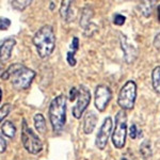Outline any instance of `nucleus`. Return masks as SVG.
I'll return each instance as SVG.
<instances>
[{
	"mask_svg": "<svg viewBox=\"0 0 160 160\" xmlns=\"http://www.w3.org/2000/svg\"><path fill=\"white\" fill-rule=\"evenodd\" d=\"M1 131L2 135L7 136L10 139H13L15 137V132H16V127H15L14 124L11 121H6V122H2Z\"/></svg>",
	"mask_w": 160,
	"mask_h": 160,
	"instance_id": "obj_15",
	"label": "nucleus"
},
{
	"mask_svg": "<svg viewBox=\"0 0 160 160\" xmlns=\"http://www.w3.org/2000/svg\"><path fill=\"white\" fill-rule=\"evenodd\" d=\"M121 45H122V49L124 50V53H125V60L127 63H131L133 60L136 59V49L132 47L131 45H129L126 40V38L123 35H121Z\"/></svg>",
	"mask_w": 160,
	"mask_h": 160,
	"instance_id": "obj_12",
	"label": "nucleus"
},
{
	"mask_svg": "<svg viewBox=\"0 0 160 160\" xmlns=\"http://www.w3.org/2000/svg\"><path fill=\"white\" fill-rule=\"evenodd\" d=\"M77 96H78V90L76 88H72L71 91H69V99L73 102L77 98Z\"/></svg>",
	"mask_w": 160,
	"mask_h": 160,
	"instance_id": "obj_26",
	"label": "nucleus"
},
{
	"mask_svg": "<svg viewBox=\"0 0 160 160\" xmlns=\"http://www.w3.org/2000/svg\"><path fill=\"white\" fill-rule=\"evenodd\" d=\"M127 133V115L125 110H120L115 117V127L112 132V143L117 148H123Z\"/></svg>",
	"mask_w": 160,
	"mask_h": 160,
	"instance_id": "obj_5",
	"label": "nucleus"
},
{
	"mask_svg": "<svg viewBox=\"0 0 160 160\" xmlns=\"http://www.w3.org/2000/svg\"><path fill=\"white\" fill-rule=\"evenodd\" d=\"M35 77V72L24 64L15 63L10 65L1 75L2 80H10L13 88L18 91L28 89Z\"/></svg>",
	"mask_w": 160,
	"mask_h": 160,
	"instance_id": "obj_1",
	"label": "nucleus"
},
{
	"mask_svg": "<svg viewBox=\"0 0 160 160\" xmlns=\"http://www.w3.org/2000/svg\"><path fill=\"white\" fill-rule=\"evenodd\" d=\"M33 44L37 47V51L41 58H48L56 46V35L52 27L45 25L40 28L33 37Z\"/></svg>",
	"mask_w": 160,
	"mask_h": 160,
	"instance_id": "obj_2",
	"label": "nucleus"
},
{
	"mask_svg": "<svg viewBox=\"0 0 160 160\" xmlns=\"http://www.w3.org/2000/svg\"><path fill=\"white\" fill-rule=\"evenodd\" d=\"M97 123V115L93 111H88L83 118V131L84 133L89 135L92 133Z\"/></svg>",
	"mask_w": 160,
	"mask_h": 160,
	"instance_id": "obj_11",
	"label": "nucleus"
},
{
	"mask_svg": "<svg viewBox=\"0 0 160 160\" xmlns=\"http://www.w3.org/2000/svg\"><path fill=\"white\" fill-rule=\"evenodd\" d=\"M66 60H68V63L71 66L76 65V59H75V52H74V51H68V57H66Z\"/></svg>",
	"mask_w": 160,
	"mask_h": 160,
	"instance_id": "obj_24",
	"label": "nucleus"
},
{
	"mask_svg": "<svg viewBox=\"0 0 160 160\" xmlns=\"http://www.w3.org/2000/svg\"><path fill=\"white\" fill-rule=\"evenodd\" d=\"M154 46L157 49H160V32L154 38Z\"/></svg>",
	"mask_w": 160,
	"mask_h": 160,
	"instance_id": "obj_29",
	"label": "nucleus"
},
{
	"mask_svg": "<svg viewBox=\"0 0 160 160\" xmlns=\"http://www.w3.org/2000/svg\"><path fill=\"white\" fill-rule=\"evenodd\" d=\"M155 3H156V1H141L139 3V10H140L141 14L145 17L151 16Z\"/></svg>",
	"mask_w": 160,
	"mask_h": 160,
	"instance_id": "obj_16",
	"label": "nucleus"
},
{
	"mask_svg": "<svg viewBox=\"0 0 160 160\" xmlns=\"http://www.w3.org/2000/svg\"><path fill=\"white\" fill-rule=\"evenodd\" d=\"M137 97V84L133 80H129L122 87L118 97V104L122 110H130L133 108Z\"/></svg>",
	"mask_w": 160,
	"mask_h": 160,
	"instance_id": "obj_6",
	"label": "nucleus"
},
{
	"mask_svg": "<svg viewBox=\"0 0 160 160\" xmlns=\"http://www.w3.org/2000/svg\"><path fill=\"white\" fill-rule=\"evenodd\" d=\"M0 143H1L0 152H1V153H3V152L6 151V148H7V143H6V140H4L3 137H2V136H1V138H0Z\"/></svg>",
	"mask_w": 160,
	"mask_h": 160,
	"instance_id": "obj_30",
	"label": "nucleus"
},
{
	"mask_svg": "<svg viewBox=\"0 0 160 160\" xmlns=\"http://www.w3.org/2000/svg\"><path fill=\"white\" fill-rule=\"evenodd\" d=\"M92 17H93V10L89 6L84 7L83 9H82L81 17H80V26H81L84 30L92 25L91 22H90Z\"/></svg>",
	"mask_w": 160,
	"mask_h": 160,
	"instance_id": "obj_14",
	"label": "nucleus"
},
{
	"mask_svg": "<svg viewBox=\"0 0 160 160\" xmlns=\"http://www.w3.org/2000/svg\"><path fill=\"white\" fill-rule=\"evenodd\" d=\"M79 48V38H74L73 42H72V49H73L74 52H76Z\"/></svg>",
	"mask_w": 160,
	"mask_h": 160,
	"instance_id": "obj_28",
	"label": "nucleus"
},
{
	"mask_svg": "<svg viewBox=\"0 0 160 160\" xmlns=\"http://www.w3.org/2000/svg\"><path fill=\"white\" fill-rule=\"evenodd\" d=\"M129 136H130L131 139H136L138 136H142V131L137 129V126L135 125V124H132L129 128Z\"/></svg>",
	"mask_w": 160,
	"mask_h": 160,
	"instance_id": "obj_22",
	"label": "nucleus"
},
{
	"mask_svg": "<svg viewBox=\"0 0 160 160\" xmlns=\"http://www.w3.org/2000/svg\"><path fill=\"white\" fill-rule=\"evenodd\" d=\"M112 127H113V123H112V118L110 117L106 118L102 125L100 126L98 133L96 136V141H95V144L99 149H105L106 145H107L108 139L110 137V133L112 131Z\"/></svg>",
	"mask_w": 160,
	"mask_h": 160,
	"instance_id": "obj_9",
	"label": "nucleus"
},
{
	"mask_svg": "<svg viewBox=\"0 0 160 160\" xmlns=\"http://www.w3.org/2000/svg\"><path fill=\"white\" fill-rule=\"evenodd\" d=\"M16 41L13 38H8L1 42V47H0V55H1V62H4L11 58L12 50L14 48Z\"/></svg>",
	"mask_w": 160,
	"mask_h": 160,
	"instance_id": "obj_10",
	"label": "nucleus"
},
{
	"mask_svg": "<svg viewBox=\"0 0 160 160\" xmlns=\"http://www.w3.org/2000/svg\"><path fill=\"white\" fill-rule=\"evenodd\" d=\"M121 160H136V159H135V156H133V154L131 153L130 151H127L122 156V159H121Z\"/></svg>",
	"mask_w": 160,
	"mask_h": 160,
	"instance_id": "obj_27",
	"label": "nucleus"
},
{
	"mask_svg": "<svg viewBox=\"0 0 160 160\" xmlns=\"http://www.w3.org/2000/svg\"><path fill=\"white\" fill-rule=\"evenodd\" d=\"M140 154L144 160H148L152 157V148L149 141H144L140 146Z\"/></svg>",
	"mask_w": 160,
	"mask_h": 160,
	"instance_id": "obj_19",
	"label": "nucleus"
},
{
	"mask_svg": "<svg viewBox=\"0 0 160 160\" xmlns=\"http://www.w3.org/2000/svg\"><path fill=\"white\" fill-rule=\"evenodd\" d=\"M60 15L61 18L65 22H71L74 19V12L72 10V1H62L60 8Z\"/></svg>",
	"mask_w": 160,
	"mask_h": 160,
	"instance_id": "obj_13",
	"label": "nucleus"
},
{
	"mask_svg": "<svg viewBox=\"0 0 160 160\" xmlns=\"http://www.w3.org/2000/svg\"><path fill=\"white\" fill-rule=\"evenodd\" d=\"M157 18H158V22H160V4L157 8Z\"/></svg>",
	"mask_w": 160,
	"mask_h": 160,
	"instance_id": "obj_31",
	"label": "nucleus"
},
{
	"mask_svg": "<svg viewBox=\"0 0 160 160\" xmlns=\"http://www.w3.org/2000/svg\"><path fill=\"white\" fill-rule=\"evenodd\" d=\"M11 25V20L9 18H1V22H0V29L1 30H8V28Z\"/></svg>",
	"mask_w": 160,
	"mask_h": 160,
	"instance_id": "obj_25",
	"label": "nucleus"
},
{
	"mask_svg": "<svg viewBox=\"0 0 160 160\" xmlns=\"http://www.w3.org/2000/svg\"><path fill=\"white\" fill-rule=\"evenodd\" d=\"M125 20H126V17L122 14H115L114 17H113V22H114V25H117V26L124 25L125 24Z\"/></svg>",
	"mask_w": 160,
	"mask_h": 160,
	"instance_id": "obj_23",
	"label": "nucleus"
},
{
	"mask_svg": "<svg viewBox=\"0 0 160 160\" xmlns=\"http://www.w3.org/2000/svg\"><path fill=\"white\" fill-rule=\"evenodd\" d=\"M12 108L13 106L11 104H4L1 106V109H0V118H1V122H3V118L8 117V114L12 110Z\"/></svg>",
	"mask_w": 160,
	"mask_h": 160,
	"instance_id": "obj_21",
	"label": "nucleus"
},
{
	"mask_svg": "<svg viewBox=\"0 0 160 160\" xmlns=\"http://www.w3.org/2000/svg\"><path fill=\"white\" fill-rule=\"evenodd\" d=\"M152 83L155 91L160 94V66L155 68L152 73Z\"/></svg>",
	"mask_w": 160,
	"mask_h": 160,
	"instance_id": "obj_18",
	"label": "nucleus"
},
{
	"mask_svg": "<svg viewBox=\"0 0 160 160\" xmlns=\"http://www.w3.org/2000/svg\"><path fill=\"white\" fill-rule=\"evenodd\" d=\"M31 0H27V1H12V7L14 8L15 10H18V11H24V10L27 8L29 4H31Z\"/></svg>",
	"mask_w": 160,
	"mask_h": 160,
	"instance_id": "obj_20",
	"label": "nucleus"
},
{
	"mask_svg": "<svg viewBox=\"0 0 160 160\" xmlns=\"http://www.w3.org/2000/svg\"><path fill=\"white\" fill-rule=\"evenodd\" d=\"M50 4H51V6H50V9H51V10H52V9H53V3H52V2H51V3H50Z\"/></svg>",
	"mask_w": 160,
	"mask_h": 160,
	"instance_id": "obj_32",
	"label": "nucleus"
},
{
	"mask_svg": "<svg viewBox=\"0 0 160 160\" xmlns=\"http://www.w3.org/2000/svg\"><path fill=\"white\" fill-rule=\"evenodd\" d=\"M33 120H34V126H35V128H37V130L40 133L44 135V133L46 132V129H47V126H46V121H45V118H44L43 114L37 113V114L34 115V118H33Z\"/></svg>",
	"mask_w": 160,
	"mask_h": 160,
	"instance_id": "obj_17",
	"label": "nucleus"
},
{
	"mask_svg": "<svg viewBox=\"0 0 160 160\" xmlns=\"http://www.w3.org/2000/svg\"><path fill=\"white\" fill-rule=\"evenodd\" d=\"M111 97H112V93H111L109 87L104 86V84L97 86L96 90H95V100H94L96 109L100 111V112H102L106 109L107 105L109 104Z\"/></svg>",
	"mask_w": 160,
	"mask_h": 160,
	"instance_id": "obj_8",
	"label": "nucleus"
},
{
	"mask_svg": "<svg viewBox=\"0 0 160 160\" xmlns=\"http://www.w3.org/2000/svg\"><path fill=\"white\" fill-rule=\"evenodd\" d=\"M91 102V93L90 90L84 86H80L78 89V96H77V102L73 108V115L76 118H80L83 112L86 111L88 106Z\"/></svg>",
	"mask_w": 160,
	"mask_h": 160,
	"instance_id": "obj_7",
	"label": "nucleus"
},
{
	"mask_svg": "<svg viewBox=\"0 0 160 160\" xmlns=\"http://www.w3.org/2000/svg\"><path fill=\"white\" fill-rule=\"evenodd\" d=\"M22 142L26 151L32 155L41 153L43 149V143L41 139L28 126L25 118L22 120Z\"/></svg>",
	"mask_w": 160,
	"mask_h": 160,
	"instance_id": "obj_4",
	"label": "nucleus"
},
{
	"mask_svg": "<svg viewBox=\"0 0 160 160\" xmlns=\"http://www.w3.org/2000/svg\"><path fill=\"white\" fill-rule=\"evenodd\" d=\"M48 115L53 132L60 133L66 122V97L64 95H59L51 100Z\"/></svg>",
	"mask_w": 160,
	"mask_h": 160,
	"instance_id": "obj_3",
	"label": "nucleus"
}]
</instances>
